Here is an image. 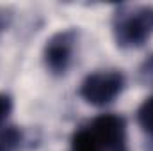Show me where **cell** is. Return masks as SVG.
<instances>
[{"mask_svg":"<svg viewBox=\"0 0 153 151\" xmlns=\"http://www.w3.org/2000/svg\"><path fill=\"white\" fill-rule=\"evenodd\" d=\"M71 151H128L125 119L116 114L94 117L73 133Z\"/></svg>","mask_w":153,"mask_h":151,"instance_id":"1","label":"cell"},{"mask_svg":"<svg viewBox=\"0 0 153 151\" xmlns=\"http://www.w3.org/2000/svg\"><path fill=\"white\" fill-rule=\"evenodd\" d=\"M153 36V7L139 5L119 11L114 18V38L121 48H139Z\"/></svg>","mask_w":153,"mask_h":151,"instance_id":"2","label":"cell"},{"mask_svg":"<svg viewBox=\"0 0 153 151\" xmlns=\"http://www.w3.org/2000/svg\"><path fill=\"white\" fill-rule=\"evenodd\" d=\"M125 87V76L119 71H96L84 78L78 94L82 100L94 107H105L112 103Z\"/></svg>","mask_w":153,"mask_h":151,"instance_id":"3","label":"cell"},{"mask_svg":"<svg viewBox=\"0 0 153 151\" xmlns=\"http://www.w3.org/2000/svg\"><path fill=\"white\" fill-rule=\"evenodd\" d=\"M75 43L76 30H73V29L61 30L46 41L45 50H43V57H45V64L50 70V73L64 75L68 71L71 59H73Z\"/></svg>","mask_w":153,"mask_h":151,"instance_id":"4","label":"cell"},{"mask_svg":"<svg viewBox=\"0 0 153 151\" xmlns=\"http://www.w3.org/2000/svg\"><path fill=\"white\" fill-rule=\"evenodd\" d=\"M23 146V132L14 124L0 126V151H20Z\"/></svg>","mask_w":153,"mask_h":151,"instance_id":"5","label":"cell"},{"mask_svg":"<svg viewBox=\"0 0 153 151\" xmlns=\"http://www.w3.org/2000/svg\"><path fill=\"white\" fill-rule=\"evenodd\" d=\"M137 123L144 130V133L153 137V96L146 98L137 109Z\"/></svg>","mask_w":153,"mask_h":151,"instance_id":"6","label":"cell"},{"mask_svg":"<svg viewBox=\"0 0 153 151\" xmlns=\"http://www.w3.org/2000/svg\"><path fill=\"white\" fill-rule=\"evenodd\" d=\"M13 110V100L7 94H0V126L7 123V117Z\"/></svg>","mask_w":153,"mask_h":151,"instance_id":"7","label":"cell"},{"mask_svg":"<svg viewBox=\"0 0 153 151\" xmlns=\"http://www.w3.org/2000/svg\"><path fill=\"white\" fill-rule=\"evenodd\" d=\"M11 20H13V13L5 7H0V34L7 30V27L11 25Z\"/></svg>","mask_w":153,"mask_h":151,"instance_id":"8","label":"cell"},{"mask_svg":"<svg viewBox=\"0 0 153 151\" xmlns=\"http://www.w3.org/2000/svg\"><path fill=\"white\" fill-rule=\"evenodd\" d=\"M141 75L144 76L146 80H153V55H150L146 59V62L141 68Z\"/></svg>","mask_w":153,"mask_h":151,"instance_id":"9","label":"cell"}]
</instances>
